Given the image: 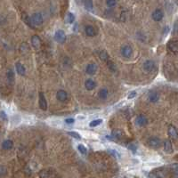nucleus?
<instances>
[{"mask_svg": "<svg viewBox=\"0 0 178 178\" xmlns=\"http://www.w3.org/2000/svg\"><path fill=\"white\" fill-rule=\"evenodd\" d=\"M31 22L33 26H41L44 22L43 15L40 13H35L31 15Z\"/></svg>", "mask_w": 178, "mask_h": 178, "instance_id": "obj_1", "label": "nucleus"}, {"mask_svg": "<svg viewBox=\"0 0 178 178\" xmlns=\"http://www.w3.org/2000/svg\"><path fill=\"white\" fill-rule=\"evenodd\" d=\"M147 144L152 149H158L161 146V141L157 137H151L147 141Z\"/></svg>", "mask_w": 178, "mask_h": 178, "instance_id": "obj_2", "label": "nucleus"}, {"mask_svg": "<svg viewBox=\"0 0 178 178\" xmlns=\"http://www.w3.org/2000/svg\"><path fill=\"white\" fill-rule=\"evenodd\" d=\"M54 39L58 43H64L66 40V35L63 30H58L54 34Z\"/></svg>", "mask_w": 178, "mask_h": 178, "instance_id": "obj_3", "label": "nucleus"}, {"mask_svg": "<svg viewBox=\"0 0 178 178\" xmlns=\"http://www.w3.org/2000/svg\"><path fill=\"white\" fill-rule=\"evenodd\" d=\"M132 54H133V49L130 45H126L121 48V54L125 58H130L132 56Z\"/></svg>", "mask_w": 178, "mask_h": 178, "instance_id": "obj_4", "label": "nucleus"}, {"mask_svg": "<svg viewBox=\"0 0 178 178\" xmlns=\"http://www.w3.org/2000/svg\"><path fill=\"white\" fill-rule=\"evenodd\" d=\"M135 122L139 126H145L148 124V118L145 115L140 114V115L137 116Z\"/></svg>", "mask_w": 178, "mask_h": 178, "instance_id": "obj_5", "label": "nucleus"}, {"mask_svg": "<svg viewBox=\"0 0 178 178\" xmlns=\"http://www.w3.org/2000/svg\"><path fill=\"white\" fill-rule=\"evenodd\" d=\"M155 67H156L155 63L151 60H147L144 63V69L147 71V72H152V71L155 69Z\"/></svg>", "mask_w": 178, "mask_h": 178, "instance_id": "obj_6", "label": "nucleus"}, {"mask_svg": "<svg viewBox=\"0 0 178 178\" xmlns=\"http://www.w3.org/2000/svg\"><path fill=\"white\" fill-rule=\"evenodd\" d=\"M168 49L174 54H178V41L170 40L168 43Z\"/></svg>", "mask_w": 178, "mask_h": 178, "instance_id": "obj_7", "label": "nucleus"}, {"mask_svg": "<svg viewBox=\"0 0 178 178\" xmlns=\"http://www.w3.org/2000/svg\"><path fill=\"white\" fill-rule=\"evenodd\" d=\"M152 19L155 21H160L163 17H164V13L161 9H156L155 11L153 12L152 14H151Z\"/></svg>", "mask_w": 178, "mask_h": 178, "instance_id": "obj_8", "label": "nucleus"}, {"mask_svg": "<svg viewBox=\"0 0 178 178\" xmlns=\"http://www.w3.org/2000/svg\"><path fill=\"white\" fill-rule=\"evenodd\" d=\"M31 45H32V46L34 47V48H36V49H38L39 47L41 46V39H40V38L38 37V36H37V35L32 36V38H31Z\"/></svg>", "mask_w": 178, "mask_h": 178, "instance_id": "obj_9", "label": "nucleus"}, {"mask_svg": "<svg viewBox=\"0 0 178 178\" xmlns=\"http://www.w3.org/2000/svg\"><path fill=\"white\" fill-rule=\"evenodd\" d=\"M97 70V65L94 63H89L86 67V72L88 75H94Z\"/></svg>", "mask_w": 178, "mask_h": 178, "instance_id": "obj_10", "label": "nucleus"}, {"mask_svg": "<svg viewBox=\"0 0 178 178\" xmlns=\"http://www.w3.org/2000/svg\"><path fill=\"white\" fill-rule=\"evenodd\" d=\"M39 107L43 111H45L47 109V102L45 97V94L42 92L39 93Z\"/></svg>", "mask_w": 178, "mask_h": 178, "instance_id": "obj_11", "label": "nucleus"}, {"mask_svg": "<svg viewBox=\"0 0 178 178\" xmlns=\"http://www.w3.org/2000/svg\"><path fill=\"white\" fill-rule=\"evenodd\" d=\"M56 98L60 102H65L68 99V93L64 90H59L56 94Z\"/></svg>", "mask_w": 178, "mask_h": 178, "instance_id": "obj_12", "label": "nucleus"}, {"mask_svg": "<svg viewBox=\"0 0 178 178\" xmlns=\"http://www.w3.org/2000/svg\"><path fill=\"white\" fill-rule=\"evenodd\" d=\"M85 32L87 37H94V36L96 35V29H94V27H93L92 25H87L85 27Z\"/></svg>", "mask_w": 178, "mask_h": 178, "instance_id": "obj_13", "label": "nucleus"}, {"mask_svg": "<svg viewBox=\"0 0 178 178\" xmlns=\"http://www.w3.org/2000/svg\"><path fill=\"white\" fill-rule=\"evenodd\" d=\"M85 87H86V88H87V90L91 91V90H93L94 88H96V83L94 82L92 78H88V79H87L86 82H85Z\"/></svg>", "mask_w": 178, "mask_h": 178, "instance_id": "obj_14", "label": "nucleus"}, {"mask_svg": "<svg viewBox=\"0 0 178 178\" xmlns=\"http://www.w3.org/2000/svg\"><path fill=\"white\" fill-rule=\"evenodd\" d=\"M15 68H16V71H17V73L21 76H23V75H25L26 73V69L24 67V65L21 64V63H16L15 64Z\"/></svg>", "mask_w": 178, "mask_h": 178, "instance_id": "obj_15", "label": "nucleus"}, {"mask_svg": "<svg viewBox=\"0 0 178 178\" xmlns=\"http://www.w3.org/2000/svg\"><path fill=\"white\" fill-rule=\"evenodd\" d=\"M168 135H169V136L171 138H174V139H177V137H178L177 129L174 126H172V125H170L168 126Z\"/></svg>", "mask_w": 178, "mask_h": 178, "instance_id": "obj_16", "label": "nucleus"}, {"mask_svg": "<svg viewBox=\"0 0 178 178\" xmlns=\"http://www.w3.org/2000/svg\"><path fill=\"white\" fill-rule=\"evenodd\" d=\"M13 146H14V142H13V141H12V140H9V139L4 141V142H3V144H2V148H3L4 150H5V151H9V150H11L12 148H13Z\"/></svg>", "mask_w": 178, "mask_h": 178, "instance_id": "obj_17", "label": "nucleus"}, {"mask_svg": "<svg viewBox=\"0 0 178 178\" xmlns=\"http://www.w3.org/2000/svg\"><path fill=\"white\" fill-rule=\"evenodd\" d=\"M164 150L167 153H172L173 152V146H172V142L169 140L165 141L164 142Z\"/></svg>", "mask_w": 178, "mask_h": 178, "instance_id": "obj_18", "label": "nucleus"}, {"mask_svg": "<svg viewBox=\"0 0 178 178\" xmlns=\"http://www.w3.org/2000/svg\"><path fill=\"white\" fill-rule=\"evenodd\" d=\"M159 99V94L156 92H151L149 94V101L151 102H157Z\"/></svg>", "mask_w": 178, "mask_h": 178, "instance_id": "obj_19", "label": "nucleus"}, {"mask_svg": "<svg viewBox=\"0 0 178 178\" xmlns=\"http://www.w3.org/2000/svg\"><path fill=\"white\" fill-rule=\"evenodd\" d=\"M123 135H124V133L120 129H116L112 131V137H114L115 139H121Z\"/></svg>", "mask_w": 178, "mask_h": 178, "instance_id": "obj_20", "label": "nucleus"}, {"mask_svg": "<svg viewBox=\"0 0 178 178\" xmlns=\"http://www.w3.org/2000/svg\"><path fill=\"white\" fill-rule=\"evenodd\" d=\"M108 94H109V92H108V90H107V88L100 89V91H99V97L102 100H105L107 97H108Z\"/></svg>", "mask_w": 178, "mask_h": 178, "instance_id": "obj_21", "label": "nucleus"}, {"mask_svg": "<svg viewBox=\"0 0 178 178\" xmlns=\"http://www.w3.org/2000/svg\"><path fill=\"white\" fill-rule=\"evenodd\" d=\"M83 4H84V6L87 10L88 11H92L93 10V0H83Z\"/></svg>", "mask_w": 178, "mask_h": 178, "instance_id": "obj_22", "label": "nucleus"}, {"mask_svg": "<svg viewBox=\"0 0 178 178\" xmlns=\"http://www.w3.org/2000/svg\"><path fill=\"white\" fill-rule=\"evenodd\" d=\"M65 21H66V22L69 23V24H72V23L74 22V21H75V15L72 13H68L67 15H66Z\"/></svg>", "mask_w": 178, "mask_h": 178, "instance_id": "obj_23", "label": "nucleus"}, {"mask_svg": "<svg viewBox=\"0 0 178 178\" xmlns=\"http://www.w3.org/2000/svg\"><path fill=\"white\" fill-rule=\"evenodd\" d=\"M22 20H23V21H24L28 26H30V27H31V28H34V26H33V24H32V22H31V18L29 17L26 14H24L22 15Z\"/></svg>", "mask_w": 178, "mask_h": 178, "instance_id": "obj_24", "label": "nucleus"}, {"mask_svg": "<svg viewBox=\"0 0 178 178\" xmlns=\"http://www.w3.org/2000/svg\"><path fill=\"white\" fill-rule=\"evenodd\" d=\"M7 79L10 83H14V71L12 70V69H9L7 71Z\"/></svg>", "mask_w": 178, "mask_h": 178, "instance_id": "obj_25", "label": "nucleus"}, {"mask_svg": "<svg viewBox=\"0 0 178 178\" xmlns=\"http://www.w3.org/2000/svg\"><path fill=\"white\" fill-rule=\"evenodd\" d=\"M30 50V47H29V45L27 43H22L20 46V51L21 53H27L29 52Z\"/></svg>", "mask_w": 178, "mask_h": 178, "instance_id": "obj_26", "label": "nucleus"}, {"mask_svg": "<svg viewBox=\"0 0 178 178\" xmlns=\"http://www.w3.org/2000/svg\"><path fill=\"white\" fill-rule=\"evenodd\" d=\"M39 175L41 178H50L52 174L48 170H42V171H40Z\"/></svg>", "mask_w": 178, "mask_h": 178, "instance_id": "obj_27", "label": "nucleus"}, {"mask_svg": "<svg viewBox=\"0 0 178 178\" xmlns=\"http://www.w3.org/2000/svg\"><path fill=\"white\" fill-rule=\"evenodd\" d=\"M99 56L102 61H107V62L109 61V54H107V52H105V51H101L99 53Z\"/></svg>", "mask_w": 178, "mask_h": 178, "instance_id": "obj_28", "label": "nucleus"}, {"mask_svg": "<svg viewBox=\"0 0 178 178\" xmlns=\"http://www.w3.org/2000/svg\"><path fill=\"white\" fill-rule=\"evenodd\" d=\"M106 5L110 8L115 7L117 5V0H106Z\"/></svg>", "mask_w": 178, "mask_h": 178, "instance_id": "obj_29", "label": "nucleus"}, {"mask_svg": "<svg viewBox=\"0 0 178 178\" xmlns=\"http://www.w3.org/2000/svg\"><path fill=\"white\" fill-rule=\"evenodd\" d=\"M78 150L79 151V152L81 154H83V155H86V154L87 153V149L83 145V144H78Z\"/></svg>", "mask_w": 178, "mask_h": 178, "instance_id": "obj_30", "label": "nucleus"}, {"mask_svg": "<svg viewBox=\"0 0 178 178\" xmlns=\"http://www.w3.org/2000/svg\"><path fill=\"white\" fill-rule=\"evenodd\" d=\"M102 123V120H96L91 121L90 124H89V126H90L91 127H96V126L101 125Z\"/></svg>", "mask_w": 178, "mask_h": 178, "instance_id": "obj_31", "label": "nucleus"}, {"mask_svg": "<svg viewBox=\"0 0 178 178\" xmlns=\"http://www.w3.org/2000/svg\"><path fill=\"white\" fill-rule=\"evenodd\" d=\"M68 135H70V136H72L75 139H78V140L81 139V135L79 134H78L77 132H68Z\"/></svg>", "mask_w": 178, "mask_h": 178, "instance_id": "obj_32", "label": "nucleus"}, {"mask_svg": "<svg viewBox=\"0 0 178 178\" xmlns=\"http://www.w3.org/2000/svg\"><path fill=\"white\" fill-rule=\"evenodd\" d=\"M107 64H108V67H109V69L111 70V71H115L116 70V65L114 64V63L113 62H111V61H108L107 62Z\"/></svg>", "mask_w": 178, "mask_h": 178, "instance_id": "obj_33", "label": "nucleus"}, {"mask_svg": "<svg viewBox=\"0 0 178 178\" xmlns=\"http://www.w3.org/2000/svg\"><path fill=\"white\" fill-rule=\"evenodd\" d=\"M172 172L175 175V176L178 177V165H172Z\"/></svg>", "mask_w": 178, "mask_h": 178, "instance_id": "obj_34", "label": "nucleus"}, {"mask_svg": "<svg viewBox=\"0 0 178 178\" xmlns=\"http://www.w3.org/2000/svg\"><path fill=\"white\" fill-rule=\"evenodd\" d=\"M6 173H7V170L5 166H0V175L4 176L6 175Z\"/></svg>", "mask_w": 178, "mask_h": 178, "instance_id": "obj_35", "label": "nucleus"}, {"mask_svg": "<svg viewBox=\"0 0 178 178\" xmlns=\"http://www.w3.org/2000/svg\"><path fill=\"white\" fill-rule=\"evenodd\" d=\"M136 94H137V93H136L135 91H132V92H130V93H129V94L127 96V99H128V100H130V99H133V98H135V97L136 96Z\"/></svg>", "mask_w": 178, "mask_h": 178, "instance_id": "obj_36", "label": "nucleus"}, {"mask_svg": "<svg viewBox=\"0 0 178 178\" xmlns=\"http://www.w3.org/2000/svg\"><path fill=\"white\" fill-rule=\"evenodd\" d=\"M0 118H2L3 120H5V121H7V120H8V118H7V116H6V114H5V111H0Z\"/></svg>", "mask_w": 178, "mask_h": 178, "instance_id": "obj_37", "label": "nucleus"}, {"mask_svg": "<svg viewBox=\"0 0 178 178\" xmlns=\"http://www.w3.org/2000/svg\"><path fill=\"white\" fill-rule=\"evenodd\" d=\"M108 151H109L111 154H112V155H113L115 158H120V154L118 153L117 151H115V150H109Z\"/></svg>", "mask_w": 178, "mask_h": 178, "instance_id": "obj_38", "label": "nucleus"}, {"mask_svg": "<svg viewBox=\"0 0 178 178\" xmlns=\"http://www.w3.org/2000/svg\"><path fill=\"white\" fill-rule=\"evenodd\" d=\"M128 149L129 150H131L134 153L136 151V145L135 144H129V145H128Z\"/></svg>", "mask_w": 178, "mask_h": 178, "instance_id": "obj_39", "label": "nucleus"}, {"mask_svg": "<svg viewBox=\"0 0 178 178\" xmlns=\"http://www.w3.org/2000/svg\"><path fill=\"white\" fill-rule=\"evenodd\" d=\"M75 122V120L72 118H66L65 120V123L66 124H69V125H71V124H73Z\"/></svg>", "mask_w": 178, "mask_h": 178, "instance_id": "obj_40", "label": "nucleus"}]
</instances>
